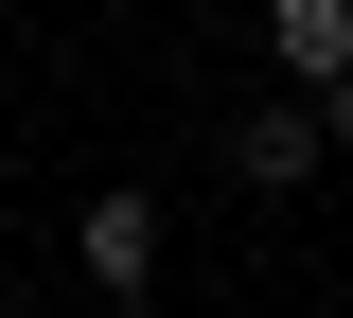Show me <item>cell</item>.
Wrapping results in <instances>:
<instances>
[{"instance_id":"4","label":"cell","mask_w":353,"mask_h":318,"mask_svg":"<svg viewBox=\"0 0 353 318\" xmlns=\"http://www.w3.org/2000/svg\"><path fill=\"white\" fill-rule=\"evenodd\" d=\"M318 159H336V177H353V89H318Z\"/></svg>"},{"instance_id":"1","label":"cell","mask_w":353,"mask_h":318,"mask_svg":"<svg viewBox=\"0 0 353 318\" xmlns=\"http://www.w3.org/2000/svg\"><path fill=\"white\" fill-rule=\"evenodd\" d=\"M71 266L106 283V301H141V283L176 266V212H159V195H141V177H106V195H88V212H71Z\"/></svg>"},{"instance_id":"3","label":"cell","mask_w":353,"mask_h":318,"mask_svg":"<svg viewBox=\"0 0 353 318\" xmlns=\"http://www.w3.org/2000/svg\"><path fill=\"white\" fill-rule=\"evenodd\" d=\"M265 53H283V89H353V0H265Z\"/></svg>"},{"instance_id":"2","label":"cell","mask_w":353,"mask_h":318,"mask_svg":"<svg viewBox=\"0 0 353 318\" xmlns=\"http://www.w3.org/2000/svg\"><path fill=\"white\" fill-rule=\"evenodd\" d=\"M230 177H248V195H318V177H336V159H318V106L301 89L248 106V124H230Z\"/></svg>"}]
</instances>
